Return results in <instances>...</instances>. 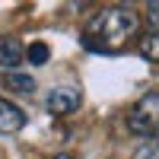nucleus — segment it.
Listing matches in <instances>:
<instances>
[{"mask_svg":"<svg viewBox=\"0 0 159 159\" xmlns=\"http://www.w3.org/2000/svg\"><path fill=\"white\" fill-rule=\"evenodd\" d=\"M140 54L147 61H156L159 64V35H143L140 38Z\"/></svg>","mask_w":159,"mask_h":159,"instance_id":"obj_7","label":"nucleus"},{"mask_svg":"<svg viewBox=\"0 0 159 159\" xmlns=\"http://www.w3.org/2000/svg\"><path fill=\"white\" fill-rule=\"evenodd\" d=\"M137 13L130 7H105L86 22L83 45L96 54H118L137 38Z\"/></svg>","mask_w":159,"mask_h":159,"instance_id":"obj_1","label":"nucleus"},{"mask_svg":"<svg viewBox=\"0 0 159 159\" xmlns=\"http://www.w3.org/2000/svg\"><path fill=\"white\" fill-rule=\"evenodd\" d=\"M3 80V86L13 89V92H32L35 89V80L29 73H7V76H0Z\"/></svg>","mask_w":159,"mask_h":159,"instance_id":"obj_6","label":"nucleus"},{"mask_svg":"<svg viewBox=\"0 0 159 159\" xmlns=\"http://www.w3.org/2000/svg\"><path fill=\"white\" fill-rule=\"evenodd\" d=\"M130 159H159V137L143 140L140 147L134 150V156H130Z\"/></svg>","mask_w":159,"mask_h":159,"instance_id":"obj_8","label":"nucleus"},{"mask_svg":"<svg viewBox=\"0 0 159 159\" xmlns=\"http://www.w3.org/2000/svg\"><path fill=\"white\" fill-rule=\"evenodd\" d=\"M25 57H29L32 64H45V61H48V45H45V42L29 45V48H25Z\"/></svg>","mask_w":159,"mask_h":159,"instance_id":"obj_9","label":"nucleus"},{"mask_svg":"<svg viewBox=\"0 0 159 159\" xmlns=\"http://www.w3.org/2000/svg\"><path fill=\"white\" fill-rule=\"evenodd\" d=\"M25 57V45L19 38H0V67H16Z\"/></svg>","mask_w":159,"mask_h":159,"instance_id":"obj_5","label":"nucleus"},{"mask_svg":"<svg viewBox=\"0 0 159 159\" xmlns=\"http://www.w3.org/2000/svg\"><path fill=\"white\" fill-rule=\"evenodd\" d=\"M127 130L140 137H156L159 134V92H147L127 115Z\"/></svg>","mask_w":159,"mask_h":159,"instance_id":"obj_2","label":"nucleus"},{"mask_svg":"<svg viewBox=\"0 0 159 159\" xmlns=\"http://www.w3.org/2000/svg\"><path fill=\"white\" fill-rule=\"evenodd\" d=\"M54 159H76L73 153H61V156H54Z\"/></svg>","mask_w":159,"mask_h":159,"instance_id":"obj_11","label":"nucleus"},{"mask_svg":"<svg viewBox=\"0 0 159 159\" xmlns=\"http://www.w3.org/2000/svg\"><path fill=\"white\" fill-rule=\"evenodd\" d=\"M80 102H83L80 89L61 86V89H54V92L48 96V111H51V115H73V111L80 108Z\"/></svg>","mask_w":159,"mask_h":159,"instance_id":"obj_3","label":"nucleus"},{"mask_svg":"<svg viewBox=\"0 0 159 159\" xmlns=\"http://www.w3.org/2000/svg\"><path fill=\"white\" fill-rule=\"evenodd\" d=\"M147 19H150V25H153V35H159V0H150Z\"/></svg>","mask_w":159,"mask_h":159,"instance_id":"obj_10","label":"nucleus"},{"mask_svg":"<svg viewBox=\"0 0 159 159\" xmlns=\"http://www.w3.org/2000/svg\"><path fill=\"white\" fill-rule=\"evenodd\" d=\"M22 124H25V115H22L13 102L0 99V134H16Z\"/></svg>","mask_w":159,"mask_h":159,"instance_id":"obj_4","label":"nucleus"}]
</instances>
